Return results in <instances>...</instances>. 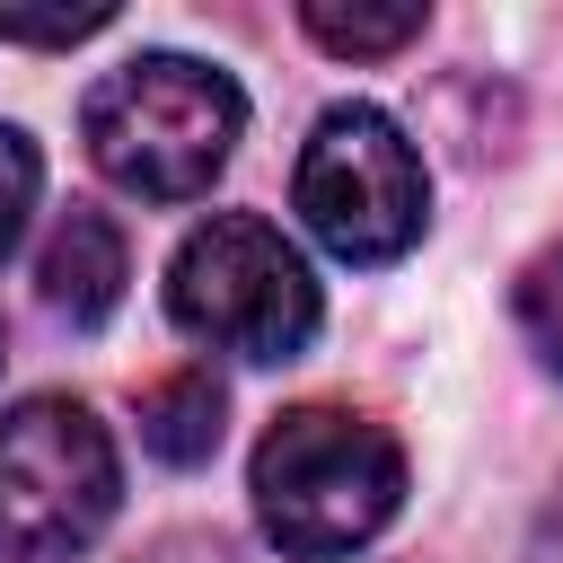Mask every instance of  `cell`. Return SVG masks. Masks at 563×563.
<instances>
[{"instance_id": "cell-8", "label": "cell", "mask_w": 563, "mask_h": 563, "mask_svg": "<svg viewBox=\"0 0 563 563\" xmlns=\"http://www.w3.org/2000/svg\"><path fill=\"white\" fill-rule=\"evenodd\" d=\"M299 26L334 62H387V53H405L422 35V0H387V9H369V0H308Z\"/></svg>"}, {"instance_id": "cell-11", "label": "cell", "mask_w": 563, "mask_h": 563, "mask_svg": "<svg viewBox=\"0 0 563 563\" xmlns=\"http://www.w3.org/2000/svg\"><path fill=\"white\" fill-rule=\"evenodd\" d=\"M97 26H114L106 0H79V9H9V0H0V44H44V53H62V44L97 35Z\"/></svg>"}, {"instance_id": "cell-9", "label": "cell", "mask_w": 563, "mask_h": 563, "mask_svg": "<svg viewBox=\"0 0 563 563\" xmlns=\"http://www.w3.org/2000/svg\"><path fill=\"white\" fill-rule=\"evenodd\" d=\"M510 317H519V334H528V352L563 378V246H545L528 273H519V290H510Z\"/></svg>"}, {"instance_id": "cell-2", "label": "cell", "mask_w": 563, "mask_h": 563, "mask_svg": "<svg viewBox=\"0 0 563 563\" xmlns=\"http://www.w3.org/2000/svg\"><path fill=\"white\" fill-rule=\"evenodd\" d=\"M238 132H246L238 79L194 62V53H132L123 70H106L79 97L88 167L114 194H132V202H194V194H211V176L229 167Z\"/></svg>"}, {"instance_id": "cell-7", "label": "cell", "mask_w": 563, "mask_h": 563, "mask_svg": "<svg viewBox=\"0 0 563 563\" xmlns=\"http://www.w3.org/2000/svg\"><path fill=\"white\" fill-rule=\"evenodd\" d=\"M220 413H229V396L211 369H167L141 387V449L158 466H202L220 449Z\"/></svg>"}, {"instance_id": "cell-1", "label": "cell", "mask_w": 563, "mask_h": 563, "mask_svg": "<svg viewBox=\"0 0 563 563\" xmlns=\"http://www.w3.org/2000/svg\"><path fill=\"white\" fill-rule=\"evenodd\" d=\"M255 528L290 563H343L405 510V449L352 405H290L246 466Z\"/></svg>"}, {"instance_id": "cell-13", "label": "cell", "mask_w": 563, "mask_h": 563, "mask_svg": "<svg viewBox=\"0 0 563 563\" xmlns=\"http://www.w3.org/2000/svg\"><path fill=\"white\" fill-rule=\"evenodd\" d=\"M0 361H9V334H0Z\"/></svg>"}, {"instance_id": "cell-12", "label": "cell", "mask_w": 563, "mask_h": 563, "mask_svg": "<svg viewBox=\"0 0 563 563\" xmlns=\"http://www.w3.org/2000/svg\"><path fill=\"white\" fill-rule=\"evenodd\" d=\"M519 563H563V484H554V501L537 510V528H528V554Z\"/></svg>"}, {"instance_id": "cell-5", "label": "cell", "mask_w": 563, "mask_h": 563, "mask_svg": "<svg viewBox=\"0 0 563 563\" xmlns=\"http://www.w3.org/2000/svg\"><path fill=\"white\" fill-rule=\"evenodd\" d=\"M290 202L325 255L396 264L431 220V176H422V150L405 141V123L387 106H325L299 141Z\"/></svg>"}, {"instance_id": "cell-4", "label": "cell", "mask_w": 563, "mask_h": 563, "mask_svg": "<svg viewBox=\"0 0 563 563\" xmlns=\"http://www.w3.org/2000/svg\"><path fill=\"white\" fill-rule=\"evenodd\" d=\"M123 510L114 431L79 396H18L0 413V563H62Z\"/></svg>"}, {"instance_id": "cell-3", "label": "cell", "mask_w": 563, "mask_h": 563, "mask_svg": "<svg viewBox=\"0 0 563 563\" xmlns=\"http://www.w3.org/2000/svg\"><path fill=\"white\" fill-rule=\"evenodd\" d=\"M167 317L229 361H299L317 343V273L308 255L264 220V211H211L185 229V246L167 255Z\"/></svg>"}, {"instance_id": "cell-6", "label": "cell", "mask_w": 563, "mask_h": 563, "mask_svg": "<svg viewBox=\"0 0 563 563\" xmlns=\"http://www.w3.org/2000/svg\"><path fill=\"white\" fill-rule=\"evenodd\" d=\"M123 282H132V255H123V229L97 211V202H70L35 255V290L53 317L70 325H106L123 308Z\"/></svg>"}, {"instance_id": "cell-10", "label": "cell", "mask_w": 563, "mask_h": 563, "mask_svg": "<svg viewBox=\"0 0 563 563\" xmlns=\"http://www.w3.org/2000/svg\"><path fill=\"white\" fill-rule=\"evenodd\" d=\"M35 194H44V158H35V141H26L18 123H0V264L18 255Z\"/></svg>"}]
</instances>
